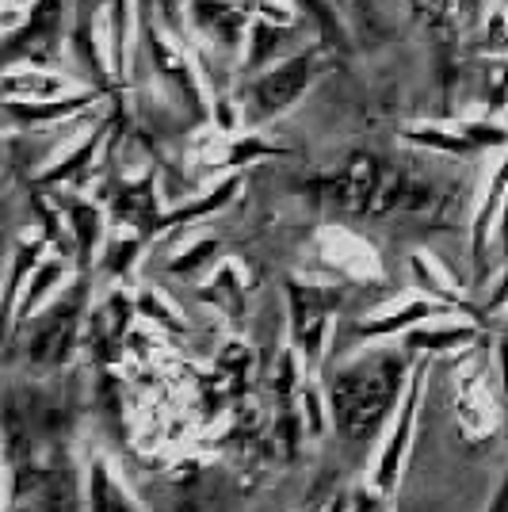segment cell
Returning <instances> with one entry per match:
<instances>
[{"label": "cell", "instance_id": "cell-1", "mask_svg": "<svg viewBox=\"0 0 508 512\" xmlns=\"http://www.w3.org/2000/svg\"><path fill=\"white\" fill-rule=\"evenodd\" d=\"M417 360L405 348H371L340 363L325 383L329 425L348 448H363L394 421Z\"/></svg>", "mask_w": 508, "mask_h": 512}, {"label": "cell", "instance_id": "cell-2", "mask_svg": "<svg viewBox=\"0 0 508 512\" xmlns=\"http://www.w3.org/2000/svg\"><path fill=\"white\" fill-rule=\"evenodd\" d=\"M310 192L352 214H394V211H428L436 203V192L421 184L413 172L386 169L379 157L356 153L348 165L333 176H321L310 184Z\"/></svg>", "mask_w": 508, "mask_h": 512}, {"label": "cell", "instance_id": "cell-3", "mask_svg": "<svg viewBox=\"0 0 508 512\" xmlns=\"http://www.w3.org/2000/svg\"><path fill=\"white\" fill-rule=\"evenodd\" d=\"M88 310V279L81 276L69 291H58L46 302L35 318L20 321L12 329V341H20L23 360L39 371L62 367L73 348H77V333H81V318Z\"/></svg>", "mask_w": 508, "mask_h": 512}, {"label": "cell", "instance_id": "cell-4", "mask_svg": "<svg viewBox=\"0 0 508 512\" xmlns=\"http://www.w3.org/2000/svg\"><path fill=\"white\" fill-rule=\"evenodd\" d=\"M321 50H298L283 62L268 65L264 73L249 77L241 85V115L249 127H260L268 119H276L283 111H291L298 104V96L314 85L321 69Z\"/></svg>", "mask_w": 508, "mask_h": 512}, {"label": "cell", "instance_id": "cell-5", "mask_svg": "<svg viewBox=\"0 0 508 512\" xmlns=\"http://www.w3.org/2000/svg\"><path fill=\"white\" fill-rule=\"evenodd\" d=\"M424 375H428V363L417 360L413 367V379H409V390H405L402 406L390 421V432H386V444L379 448V459H375V470H371V486L390 497L402 486V470L405 459L413 451V432H417V409H421V394H424Z\"/></svg>", "mask_w": 508, "mask_h": 512}, {"label": "cell", "instance_id": "cell-6", "mask_svg": "<svg viewBox=\"0 0 508 512\" xmlns=\"http://www.w3.org/2000/svg\"><path fill=\"white\" fill-rule=\"evenodd\" d=\"M287 302H291V341L302 352V360L318 363L329 337V318L340 306V291L310 279H287Z\"/></svg>", "mask_w": 508, "mask_h": 512}, {"label": "cell", "instance_id": "cell-7", "mask_svg": "<svg viewBox=\"0 0 508 512\" xmlns=\"http://www.w3.org/2000/svg\"><path fill=\"white\" fill-rule=\"evenodd\" d=\"M451 314H459V310H455V306H447V302L428 299V295H424V299H421V295H413V299H405L402 306H394V310H386V314H375L371 321H360V325L352 329V337H356V341L405 337V333H413L417 325L451 318Z\"/></svg>", "mask_w": 508, "mask_h": 512}, {"label": "cell", "instance_id": "cell-8", "mask_svg": "<svg viewBox=\"0 0 508 512\" xmlns=\"http://www.w3.org/2000/svg\"><path fill=\"white\" fill-rule=\"evenodd\" d=\"M478 337H482V321H428V325H417L413 333H405L402 348L413 360H424V356L459 352Z\"/></svg>", "mask_w": 508, "mask_h": 512}, {"label": "cell", "instance_id": "cell-9", "mask_svg": "<svg viewBox=\"0 0 508 512\" xmlns=\"http://www.w3.org/2000/svg\"><path fill=\"white\" fill-rule=\"evenodd\" d=\"M191 20L199 23L211 39H218V46L241 43L245 27H253V4L249 0H191Z\"/></svg>", "mask_w": 508, "mask_h": 512}, {"label": "cell", "instance_id": "cell-10", "mask_svg": "<svg viewBox=\"0 0 508 512\" xmlns=\"http://www.w3.org/2000/svg\"><path fill=\"white\" fill-rule=\"evenodd\" d=\"M62 8L65 0H35V8H31L27 23H23V31L8 39V62H20L23 54L27 58H46L50 43L62 31Z\"/></svg>", "mask_w": 508, "mask_h": 512}, {"label": "cell", "instance_id": "cell-11", "mask_svg": "<svg viewBox=\"0 0 508 512\" xmlns=\"http://www.w3.org/2000/svg\"><path fill=\"white\" fill-rule=\"evenodd\" d=\"M413 142L436 146L447 153H466V150H486V146H505L508 130L489 127V123H459V127H417L409 130Z\"/></svg>", "mask_w": 508, "mask_h": 512}, {"label": "cell", "instance_id": "cell-12", "mask_svg": "<svg viewBox=\"0 0 508 512\" xmlns=\"http://www.w3.org/2000/svg\"><path fill=\"white\" fill-rule=\"evenodd\" d=\"M85 505L88 512H142L130 490L115 478L107 459H96L85 474Z\"/></svg>", "mask_w": 508, "mask_h": 512}, {"label": "cell", "instance_id": "cell-13", "mask_svg": "<svg viewBox=\"0 0 508 512\" xmlns=\"http://www.w3.org/2000/svg\"><path fill=\"white\" fill-rule=\"evenodd\" d=\"M149 50H153V58H157V69H161L165 85H172V92H176L180 100H188L191 111L203 119V96H199V85H195V77H191V65L184 62V54L172 50L169 39H161L157 31H153V39H149Z\"/></svg>", "mask_w": 508, "mask_h": 512}, {"label": "cell", "instance_id": "cell-14", "mask_svg": "<svg viewBox=\"0 0 508 512\" xmlns=\"http://www.w3.org/2000/svg\"><path fill=\"white\" fill-rule=\"evenodd\" d=\"M31 478L20 482L16 474L8 478V509L4 512H58V490L54 478L43 467H27Z\"/></svg>", "mask_w": 508, "mask_h": 512}, {"label": "cell", "instance_id": "cell-15", "mask_svg": "<svg viewBox=\"0 0 508 512\" xmlns=\"http://www.w3.org/2000/svg\"><path fill=\"white\" fill-rule=\"evenodd\" d=\"M65 211H69V230H73L77 264H81V268H88V260H92L96 245H100V237H104V214L96 211L92 203H81V199L65 203Z\"/></svg>", "mask_w": 508, "mask_h": 512}, {"label": "cell", "instance_id": "cell-16", "mask_svg": "<svg viewBox=\"0 0 508 512\" xmlns=\"http://www.w3.org/2000/svg\"><path fill=\"white\" fill-rule=\"evenodd\" d=\"M249 58L241 65V73H245V81L256 77V69L260 65H276V54L283 50V39H287V27H276L272 20H256L249 27Z\"/></svg>", "mask_w": 508, "mask_h": 512}, {"label": "cell", "instance_id": "cell-17", "mask_svg": "<svg viewBox=\"0 0 508 512\" xmlns=\"http://www.w3.org/2000/svg\"><path fill=\"white\" fill-rule=\"evenodd\" d=\"M127 318H130V302L123 295H111V299L92 314V344L107 352V348H115V344L123 341V329H127Z\"/></svg>", "mask_w": 508, "mask_h": 512}, {"label": "cell", "instance_id": "cell-18", "mask_svg": "<svg viewBox=\"0 0 508 512\" xmlns=\"http://www.w3.org/2000/svg\"><path fill=\"white\" fill-rule=\"evenodd\" d=\"M85 104H92L88 92L69 96V100H31V107H23L20 100H12V104H8V115H12V119H27V123H43V119H65V115L81 111Z\"/></svg>", "mask_w": 508, "mask_h": 512}, {"label": "cell", "instance_id": "cell-19", "mask_svg": "<svg viewBox=\"0 0 508 512\" xmlns=\"http://www.w3.org/2000/svg\"><path fill=\"white\" fill-rule=\"evenodd\" d=\"M142 249V237H115L111 245H107V256H104V272L107 276H127L130 268H134V256Z\"/></svg>", "mask_w": 508, "mask_h": 512}, {"label": "cell", "instance_id": "cell-20", "mask_svg": "<svg viewBox=\"0 0 508 512\" xmlns=\"http://www.w3.org/2000/svg\"><path fill=\"white\" fill-rule=\"evenodd\" d=\"M214 256H218V241H199V245L188 249L180 260H172V272H176V276H195L203 264H211Z\"/></svg>", "mask_w": 508, "mask_h": 512}, {"label": "cell", "instance_id": "cell-21", "mask_svg": "<svg viewBox=\"0 0 508 512\" xmlns=\"http://www.w3.org/2000/svg\"><path fill=\"white\" fill-rule=\"evenodd\" d=\"M348 512H390L386 509V501H382V493L367 482L360 490H352V501H348Z\"/></svg>", "mask_w": 508, "mask_h": 512}, {"label": "cell", "instance_id": "cell-22", "mask_svg": "<svg viewBox=\"0 0 508 512\" xmlns=\"http://www.w3.org/2000/svg\"><path fill=\"white\" fill-rule=\"evenodd\" d=\"M142 310H146L149 318H157V321H161V325H169V329H180V321L172 318V310H169V306H165V302H161V299H157V295H153V299H149V295H146V299H142Z\"/></svg>", "mask_w": 508, "mask_h": 512}, {"label": "cell", "instance_id": "cell-23", "mask_svg": "<svg viewBox=\"0 0 508 512\" xmlns=\"http://www.w3.org/2000/svg\"><path fill=\"white\" fill-rule=\"evenodd\" d=\"M486 512H508V470L501 474V482H497V490L489 497Z\"/></svg>", "mask_w": 508, "mask_h": 512}, {"label": "cell", "instance_id": "cell-24", "mask_svg": "<svg viewBox=\"0 0 508 512\" xmlns=\"http://www.w3.org/2000/svg\"><path fill=\"white\" fill-rule=\"evenodd\" d=\"M497 241H501V253L508 256V195H505V211L497 218Z\"/></svg>", "mask_w": 508, "mask_h": 512}, {"label": "cell", "instance_id": "cell-25", "mask_svg": "<svg viewBox=\"0 0 508 512\" xmlns=\"http://www.w3.org/2000/svg\"><path fill=\"white\" fill-rule=\"evenodd\" d=\"M501 394H505V409H508V337L501 341Z\"/></svg>", "mask_w": 508, "mask_h": 512}, {"label": "cell", "instance_id": "cell-26", "mask_svg": "<svg viewBox=\"0 0 508 512\" xmlns=\"http://www.w3.org/2000/svg\"><path fill=\"white\" fill-rule=\"evenodd\" d=\"M501 306H508V276H505V283L497 287V295L489 299V314H493V310H501Z\"/></svg>", "mask_w": 508, "mask_h": 512}, {"label": "cell", "instance_id": "cell-27", "mask_svg": "<svg viewBox=\"0 0 508 512\" xmlns=\"http://www.w3.org/2000/svg\"><path fill=\"white\" fill-rule=\"evenodd\" d=\"M157 4H161V8H165V12H176V8H180V4H184V0H157ZM191 4V0H188Z\"/></svg>", "mask_w": 508, "mask_h": 512}, {"label": "cell", "instance_id": "cell-28", "mask_svg": "<svg viewBox=\"0 0 508 512\" xmlns=\"http://www.w3.org/2000/svg\"><path fill=\"white\" fill-rule=\"evenodd\" d=\"M321 512H348V505H344V501H329Z\"/></svg>", "mask_w": 508, "mask_h": 512}, {"label": "cell", "instance_id": "cell-29", "mask_svg": "<svg viewBox=\"0 0 508 512\" xmlns=\"http://www.w3.org/2000/svg\"><path fill=\"white\" fill-rule=\"evenodd\" d=\"M318 512H321V509H318Z\"/></svg>", "mask_w": 508, "mask_h": 512}]
</instances>
